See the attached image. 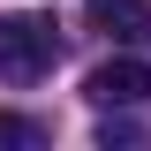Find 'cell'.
I'll return each instance as SVG.
<instances>
[{
    "label": "cell",
    "mask_w": 151,
    "mask_h": 151,
    "mask_svg": "<svg viewBox=\"0 0 151 151\" xmlns=\"http://www.w3.org/2000/svg\"><path fill=\"white\" fill-rule=\"evenodd\" d=\"M60 60V23L53 15H8L0 23V83H38V76H53Z\"/></svg>",
    "instance_id": "obj_1"
},
{
    "label": "cell",
    "mask_w": 151,
    "mask_h": 151,
    "mask_svg": "<svg viewBox=\"0 0 151 151\" xmlns=\"http://www.w3.org/2000/svg\"><path fill=\"white\" fill-rule=\"evenodd\" d=\"M83 98H91V106H144V98H151V68H144V60H129V53H121V60H98V68L91 76H83Z\"/></svg>",
    "instance_id": "obj_2"
},
{
    "label": "cell",
    "mask_w": 151,
    "mask_h": 151,
    "mask_svg": "<svg viewBox=\"0 0 151 151\" xmlns=\"http://www.w3.org/2000/svg\"><path fill=\"white\" fill-rule=\"evenodd\" d=\"M83 15H91L106 38H121V45L151 38V8H144V0H83Z\"/></svg>",
    "instance_id": "obj_3"
},
{
    "label": "cell",
    "mask_w": 151,
    "mask_h": 151,
    "mask_svg": "<svg viewBox=\"0 0 151 151\" xmlns=\"http://www.w3.org/2000/svg\"><path fill=\"white\" fill-rule=\"evenodd\" d=\"M45 144V121H30V113H0V151H38Z\"/></svg>",
    "instance_id": "obj_4"
},
{
    "label": "cell",
    "mask_w": 151,
    "mask_h": 151,
    "mask_svg": "<svg viewBox=\"0 0 151 151\" xmlns=\"http://www.w3.org/2000/svg\"><path fill=\"white\" fill-rule=\"evenodd\" d=\"M98 144H106V151H113V144H136V121H106V129H98Z\"/></svg>",
    "instance_id": "obj_5"
}]
</instances>
